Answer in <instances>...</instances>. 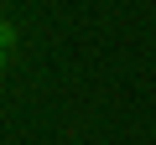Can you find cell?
<instances>
[{
	"label": "cell",
	"instance_id": "obj_1",
	"mask_svg": "<svg viewBox=\"0 0 156 145\" xmlns=\"http://www.w3.org/2000/svg\"><path fill=\"white\" fill-rule=\"evenodd\" d=\"M11 42H16V36H11V26H5V21H0V62H5V57H11Z\"/></svg>",
	"mask_w": 156,
	"mask_h": 145
}]
</instances>
